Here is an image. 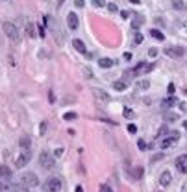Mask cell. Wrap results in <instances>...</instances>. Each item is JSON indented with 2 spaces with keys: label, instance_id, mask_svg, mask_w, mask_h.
Masks as SVG:
<instances>
[{
  "label": "cell",
  "instance_id": "1",
  "mask_svg": "<svg viewBox=\"0 0 187 192\" xmlns=\"http://www.w3.org/2000/svg\"><path fill=\"white\" fill-rule=\"evenodd\" d=\"M2 30H4L6 37H9L11 43H17V41H19V30L15 28V24H11V22H4V24H2Z\"/></svg>",
  "mask_w": 187,
  "mask_h": 192
},
{
  "label": "cell",
  "instance_id": "2",
  "mask_svg": "<svg viewBox=\"0 0 187 192\" xmlns=\"http://www.w3.org/2000/svg\"><path fill=\"white\" fill-rule=\"evenodd\" d=\"M43 189L46 192H60L63 189V183L60 177H50V179H46V183H44Z\"/></svg>",
  "mask_w": 187,
  "mask_h": 192
},
{
  "label": "cell",
  "instance_id": "3",
  "mask_svg": "<svg viewBox=\"0 0 187 192\" xmlns=\"http://www.w3.org/2000/svg\"><path fill=\"white\" fill-rule=\"evenodd\" d=\"M39 164H41L44 170H52L54 164H56V161H54V157L48 154V152H41L39 154Z\"/></svg>",
  "mask_w": 187,
  "mask_h": 192
},
{
  "label": "cell",
  "instance_id": "4",
  "mask_svg": "<svg viewBox=\"0 0 187 192\" xmlns=\"http://www.w3.org/2000/svg\"><path fill=\"white\" fill-rule=\"evenodd\" d=\"M21 179H22V183H24L28 189H32V187H37V185H39V177H37L34 172H24Z\"/></svg>",
  "mask_w": 187,
  "mask_h": 192
},
{
  "label": "cell",
  "instance_id": "5",
  "mask_svg": "<svg viewBox=\"0 0 187 192\" xmlns=\"http://www.w3.org/2000/svg\"><path fill=\"white\" fill-rule=\"evenodd\" d=\"M185 54V50L182 46H167L165 48V56L167 58H172V59H178Z\"/></svg>",
  "mask_w": 187,
  "mask_h": 192
},
{
  "label": "cell",
  "instance_id": "6",
  "mask_svg": "<svg viewBox=\"0 0 187 192\" xmlns=\"http://www.w3.org/2000/svg\"><path fill=\"white\" fill-rule=\"evenodd\" d=\"M30 159H32V154H30V150H22L21 155H19V157H17V161H15L17 168H22V166H26V164L30 163Z\"/></svg>",
  "mask_w": 187,
  "mask_h": 192
},
{
  "label": "cell",
  "instance_id": "7",
  "mask_svg": "<svg viewBox=\"0 0 187 192\" xmlns=\"http://www.w3.org/2000/svg\"><path fill=\"white\" fill-rule=\"evenodd\" d=\"M93 96H95L98 102H102V104L109 102V94H107L106 91H102V89H93Z\"/></svg>",
  "mask_w": 187,
  "mask_h": 192
},
{
  "label": "cell",
  "instance_id": "8",
  "mask_svg": "<svg viewBox=\"0 0 187 192\" xmlns=\"http://www.w3.org/2000/svg\"><path fill=\"white\" fill-rule=\"evenodd\" d=\"M176 168L182 174H187V155H180L176 159Z\"/></svg>",
  "mask_w": 187,
  "mask_h": 192
},
{
  "label": "cell",
  "instance_id": "9",
  "mask_svg": "<svg viewBox=\"0 0 187 192\" xmlns=\"http://www.w3.org/2000/svg\"><path fill=\"white\" fill-rule=\"evenodd\" d=\"M67 26L70 30H78V15L76 13H69L67 15Z\"/></svg>",
  "mask_w": 187,
  "mask_h": 192
},
{
  "label": "cell",
  "instance_id": "10",
  "mask_svg": "<svg viewBox=\"0 0 187 192\" xmlns=\"http://www.w3.org/2000/svg\"><path fill=\"white\" fill-rule=\"evenodd\" d=\"M170 181H172V175H170L169 170H165V172L159 175V185H161V187H169V185H170Z\"/></svg>",
  "mask_w": 187,
  "mask_h": 192
},
{
  "label": "cell",
  "instance_id": "11",
  "mask_svg": "<svg viewBox=\"0 0 187 192\" xmlns=\"http://www.w3.org/2000/svg\"><path fill=\"white\" fill-rule=\"evenodd\" d=\"M113 89H115V91H119V93H122V91L128 89V83H126L124 79H117V81L113 83Z\"/></svg>",
  "mask_w": 187,
  "mask_h": 192
},
{
  "label": "cell",
  "instance_id": "12",
  "mask_svg": "<svg viewBox=\"0 0 187 192\" xmlns=\"http://www.w3.org/2000/svg\"><path fill=\"white\" fill-rule=\"evenodd\" d=\"M72 46L80 52V54H87V50H85V44H83V41H80V39H74L72 41Z\"/></svg>",
  "mask_w": 187,
  "mask_h": 192
},
{
  "label": "cell",
  "instance_id": "13",
  "mask_svg": "<svg viewBox=\"0 0 187 192\" xmlns=\"http://www.w3.org/2000/svg\"><path fill=\"white\" fill-rule=\"evenodd\" d=\"M174 104H176V98H174V96H169V98H165V100L161 102V107H163V109H170Z\"/></svg>",
  "mask_w": 187,
  "mask_h": 192
},
{
  "label": "cell",
  "instance_id": "14",
  "mask_svg": "<svg viewBox=\"0 0 187 192\" xmlns=\"http://www.w3.org/2000/svg\"><path fill=\"white\" fill-rule=\"evenodd\" d=\"M26 33L30 39H35V24L34 22H26Z\"/></svg>",
  "mask_w": 187,
  "mask_h": 192
},
{
  "label": "cell",
  "instance_id": "15",
  "mask_svg": "<svg viewBox=\"0 0 187 192\" xmlns=\"http://www.w3.org/2000/svg\"><path fill=\"white\" fill-rule=\"evenodd\" d=\"M98 67H102V68H111V67H113V59H109V58L98 59Z\"/></svg>",
  "mask_w": 187,
  "mask_h": 192
},
{
  "label": "cell",
  "instance_id": "16",
  "mask_svg": "<svg viewBox=\"0 0 187 192\" xmlns=\"http://www.w3.org/2000/svg\"><path fill=\"white\" fill-rule=\"evenodd\" d=\"M0 177H2V179H9V177H11V170H9L6 164L0 166Z\"/></svg>",
  "mask_w": 187,
  "mask_h": 192
},
{
  "label": "cell",
  "instance_id": "17",
  "mask_svg": "<svg viewBox=\"0 0 187 192\" xmlns=\"http://www.w3.org/2000/svg\"><path fill=\"white\" fill-rule=\"evenodd\" d=\"M150 35H152V37L156 39V41H163V39H165V35H163V32H159V30H154V28L150 30Z\"/></svg>",
  "mask_w": 187,
  "mask_h": 192
},
{
  "label": "cell",
  "instance_id": "18",
  "mask_svg": "<svg viewBox=\"0 0 187 192\" xmlns=\"http://www.w3.org/2000/svg\"><path fill=\"white\" fill-rule=\"evenodd\" d=\"M176 142V139H172L170 135H167L165 139H163V142H161V148H169V146H172Z\"/></svg>",
  "mask_w": 187,
  "mask_h": 192
},
{
  "label": "cell",
  "instance_id": "19",
  "mask_svg": "<svg viewBox=\"0 0 187 192\" xmlns=\"http://www.w3.org/2000/svg\"><path fill=\"white\" fill-rule=\"evenodd\" d=\"M141 26H143V17L135 15V17H133V22H132V28H133V30H137V28H141Z\"/></svg>",
  "mask_w": 187,
  "mask_h": 192
},
{
  "label": "cell",
  "instance_id": "20",
  "mask_svg": "<svg viewBox=\"0 0 187 192\" xmlns=\"http://www.w3.org/2000/svg\"><path fill=\"white\" fill-rule=\"evenodd\" d=\"M172 6H174V9H176V11H184V9H185L184 0H172Z\"/></svg>",
  "mask_w": 187,
  "mask_h": 192
},
{
  "label": "cell",
  "instance_id": "21",
  "mask_svg": "<svg viewBox=\"0 0 187 192\" xmlns=\"http://www.w3.org/2000/svg\"><path fill=\"white\" fill-rule=\"evenodd\" d=\"M148 87H150V81H148V79H139V81H137V89H141V91H146Z\"/></svg>",
  "mask_w": 187,
  "mask_h": 192
},
{
  "label": "cell",
  "instance_id": "22",
  "mask_svg": "<svg viewBox=\"0 0 187 192\" xmlns=\"http://www.w3.org/2000/svg\"><path fill=\"white\" fill-rule=\"evenodd\" d=\"M132 175H133V179H141L143 177V168L139 166V168H132Z\"/></svg>",
  "mask_w": 187,
  "mask_h": 192
},
{
  "label": "cell",
  "instance_id": "23",
  "mask_svg": "<svg viewBox=\"0 0 187 192\" xmlns=\"http://www.w3.org/2000/svg\"><path fill=\"white\" fill-rule=\"evenodd\" d=\"M163 118H165V122H170V124H172V122H176V120H178V115H174V113H165Z\"/></svg>",
  "mask_w": 187,
  "mask_h": 192
},
{
  "label": "cell",
  "instance_id": "24",
  "mask_svg": "<svg viewBox=\"0 0 187 192\" xmlns=\"http://www.w3.org/2000/svg\"><path fill=\"white\" fill-rule=\"evenodd\" d=\"M19 144H21L24 150H28V148H30V139H28V137H22L21 140H19Z\"/></svg>",
  "mask_w": 187,
  "mask_h": 192
},
{
  "label": "cell",
  "instance_id": "25",
  "mask_svg": "<svg viewBox=\"0 0 187 192\" xmlns=\"http://www.w3.org/2000/svg\"><path fill=\"white\" fill-rule=\"evenodd\" d=\"M76 118H78V115H76V113H72V111L63 115V120H76Z\"/></svg>",
  "mask_w": 187,
  "mask_h": 192
},
{
  "label": "cell",
  "instance_id": "26",
  "mask_svg": "<svg viewBox=\"0 0 187 192\" xmlns=\"http://www.w3.org/2000/svg\"><path fill=\"white\" fill-rule=\"evenodd\" d=\"M91 4L95 8H106V0H91Z\"/></svg>",
  "mask_w": 187,
  "mask_h": 192
},
{
  "label": "cell",
  "instance_id": "27",
  "mask_svg": "<svg viewBox=\"0 0 187 192\" xmlns=\"http://www.w3.org/2000/svg\"><path fill=\"white\" fill-rule=\"evenodd\" d=\"M141 43H143V35L141 33H135L133 35V44H141Z\"/></svg>",
  "mask_w": 187,
  "mask_h": 192
},
{
  "label": "cell",
  "instance_id": "28",
  "mask_svg": "<svg viewBox=\"0 0 187 192\" xmlns=\"http://www.w3.org/2000/svg\"><path fill=\"white\" fill-rule=\"evenodd\" d=\"M124 116L126 118H133V111H132V109H130V107H124Z\"/></svg>",
  "mask_w": 187,
  "mask_h": 192
},
{
  "label": "cell",
  "instance_id": "29",
  "mask_svg": "<svg viewBox=\"0 0 187 192\" xmlns=\"http://www.w3.org/2000/svg\"><path fill=\"white\" fill-rule=\"evenodd\" d=\"M128 133H137V126L135 124H128Z\"/></svg>",
  "mask_w": 187,
  "mask_h": 192
},
{
  "label": "cell",
  "instance_id": "30",
  "mask_svg": "<svg viewBox=\"0 0 187 192\" xmlns=\"http://www.w3.org/2000/svg\"><path fill=\"white\" fill-rule=\"evenodd\" d=\"M137 146H139V150H146V148H148V146H146V142L143 140V139H139V140H137Z\"/></svg>",
  "mask_w": 187,
  "mask_h": 192
},
{
  "label": "cell",
  "instance_id": "31",
  "mask_svg": "<svg viewBox=\"0 0 187 192\" xmlns=\"http://www.w3.org/2000/svg\"><path fill=\"white\" fill-rule=\"evenodd\" d=\"M98 192H113V189H111V187H107V185H100Z\"/></svg>",
  "mask_w": 187,
  "mask_h": 192
},
{
  "label": "cell",
  "instance_id": "32",
  "mask_svg": "<svg viewBox=\"0 0 187 192\" xmlns=\"http://www.w3.org/2000/svg\"><path fill=\"white\" fill-rule=\"evenodd\" d=\"M158 54H159V50H158V48H150V50H148V56H150V58H156Z\"/></svg>",
  "mask_w": 187,
  "mask_h": 192
},
{
  "label": "cell",
  "instance_id": "33",
  "mask_svg": "<svg viewBox=\"0 0 187 192\" xmlns=\"http://www.w3.org/2000/svg\"><path fill=\"white\" fill-rule=\"evenodd\" d=\"M46 126H48V122H41V128H39V131H41V135L46 133Z\"/></svg>",
  "mask_w": 187,
  "mask_h": 192
},
{
  "label": "cell",
  "instance_id": "34",
  "mask_svg": "<svg viewBox=\"0 0 187 192\" xmlns=\"http://www.w3.org/2000/svg\"><path fill=\"white\" fill-rule=\"evenodd\" d=\"M107 9H109L111 13H117V11H119V8H117L115 4H109V6H107Z\"/></svg>",
  "mask_w": 187,
  "mask_h": 192
},
{
  "label": "cell",
  "instance_id": "35",
  "mask_svg": "<svg viewBox=\"0 0 187 192\" xmlns=\"http://www.w3.org/2000/svg\"><path fill=\"white\" fill-rule=\"evenodd\" d=\"M74 6L76 8H83L85 6V0H74Z\"/></svg>",
  "mask_w": 187,
  "mask_h": 192
},
{
  "label": "cell",
  "instance_id": "36",
  "mask_svg": "<svg viewBox=\"0 0 187 192\" xmlns=\"http://www.w3.org/2000/svg\"><path fill=\"white\" fill-rule=\"evenodd\" d=\"M83 72H85V76H87V78H93V72H91V70H89V68H87V67H85V68H83Z\"/></svg>",
  "mask_w": 187,
  "mask_h": 192
},
{
  "label": "cell",
  "instance_id": "37",
  "mask_svg": "<svg viewBox=\"0 0 187 192\" xmlns=\"http://www.w3.org/2000/svg\"><path fill=\"white\" fill-rule=\"evenodd\" d=\"M8 189H9V187H8L6 183H2V181H0V192H2V190H8Z\"/></svg>",
  "mask_w": 187,
  "mask_h": 192
},
{
  "label": "cell",
  "instance_id": "38",
  "mask_svg": "<svg viewBox=\"0 0 187 192\" xmlns=\"http://www.w3.org/2000/svg\"><path fill=\"white\" fill-rule=\"evenodd\" d=\"M167 91H169V94H174V85H172V83H170V85H169V89H167Z\"/></svg>",
  "mask_w": 187,
  "mask_h": 192
},
{
  "label": "cell",
  "instance_id": "39",
  "mask_svg": "<svg viewBox=\"0 0 187 192\" xmlns=\"http://www.w3.org/2000/svg\"><path fill=\"white\" fill-rule=\"evenodd\" d=\"M54 155H56V157H60V155H63V150H61V148H58V150L54 152Z\"/></svg>",
  "mask_w": 187,
  "mask_h": 192
},
{
  "label": "cell",
  "instance_id": "40",
  "mask_svg": "<svg viewBox=\"0 0 187 192\" xmlns=\"http://www.w3.org/2000/svg\"><path fill=\"white\" fill-rule=\"evenodd\" d=\"M180 109H182V111H187V104H184V102H182V104H180Z\"/></svg>",
  "mask_w": 187,
  "mask_h": 192
},
{
  "label": "cell",
  "instance_id": "41",
  "mask_svg": "<svg viewBox=\"0 0 187 192\" xmlns=\"http://www.w3.org/2000/svg\"><path fill=\"white\" fill-rule=\"evenodd\" d=\"M128 15H130V13H128V11H121V17H122V19H126V17H128Z\"/></svg>",
  "mask_w": 187,
  "mask_h": 192
},
{
  "label": "cell",
  "instance_id": "42",
  "mask_svg": "<svg viewBox=\"0 0 187 192\" xmlns=\"http://www.w3.org/2000/svg\"><path fill=\"white\" fill-rule=\"evenodd\" d=\"M74 192H83V189H82V185H78L76 189H74Z\"/></svg>",
  "mask_w": 187,
  "mask_h": 192
},
{
  "label": "cell",
  "instance_id": "43",
  "mask_svg": "<svg viewBox=\"0 0 187 192\" xmlns=\"http://www.w3.org/2000/svg\"><path fill=\"white\" fill-rule=\"evenodd\" d=\"M182 192H187V183L184 185V189H182Z\"/></svg>",
  "mask_w": 187,
  "mask_h": 192
},
{
  "label": "cell",
  "instance_id": "44",
  "mask_svg": "<svg viewBox=\"0 0 187 192\" xmlns=\"http://www.w3.org/2000/svg\"><path fill=\"white\" fill-rule=\"evenodd\" d=\"M184 28H185V30H187V20H185V22H184Z\"/></svg>",
  "mask_w": 187,
  "mask_h": 192
},
{
  "label": "cell",
  "instance_id": "45",
  "mask_svg": "<svg viewBox=\"0 0 187 192\" xmlns=\"http://www.w3.org/2000/svg\"><path fill=\"white\" fill-rule=\"evenodd\" d=\"M184 128H185V129H187V122H184Z\"/></svg>",
  "mask_w": 187,
  "mask_h": 192
}]
</instances>
